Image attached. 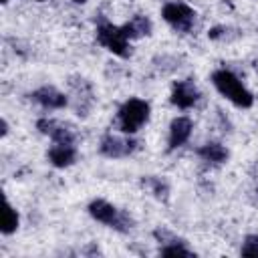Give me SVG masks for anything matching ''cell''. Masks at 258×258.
Wrapping results in <instances>:
<instances>
[{
	"mask_svg": "<svg viewBox=\"0 0 258 258\" xmlns=\"http://www.w3.org/2000/svg\"><path fill=\"white\" fill-rule=\"evenodd\" d=\"M161 16L171 28L179 32H189L196 20V10L183 2H167L161 8Z\"/></svg>",
	"mask_w": 258,
	"mask_h": 258,
	"instance_id": "4",
	"label": "cell"
},
{
	"mask_svg": "<svg viewBox=\"0 0 258 258\" xmlns=\"http://www.w3.org/2000/svg\"><path fill=\"white\" fill-rule=\"evenodd\" d=\"M240 252L244 256H258V234H248L242 242Z\"/></svg>",
	"mask_w": 258,
	"mask_h": 258,
	"instance_id": "16",
	"label": "cell"
},
{
	"mask_svg": "<svg viewBox=\"0 0 258 258\" xmlns=\"http://www.w3.org/2000/svg\"><path fill=\"white\" fill-rule=\"evenodd\" d=\"M48 161L60 169L73 165L77 161V147L71 143H54L48 149Z\"/></svg>",
	"mask_w": 258,
	"mask_h": 258,
	"instance_id": "11",
	"label": "cell"
},
{
	"mask_svg": "<svg viewBox=\"0 0 258 258\" xmlns=\"http://www.w3.org/2000/svg\"><path fill=\"white\" fill-rule=\"evenodd\" d=\"M137 147V141L131 139V137H119V135H113V133H107L101 143H99V151L105 155V157H113V159H119V157H125V155H131Z\"/></svg>",
	"mask_w": 258,
	"mask_h": 258,
	"instance_id": "5",
	"label": "cell"
},
{
	"mask_svg": "<svg viewBox=\"0 0 258 258\" xmlns=\"http://www.w3.org/2000/svg\"><path fill=\"white\" fill-rule=\"evenodd\" d=\"M198 155L208 163H224L228 159V149L218 141H208L198 147Z\"/></svg>",
	"mask_w": 258,
	"mask_h": 258,
	"instance_id": "12",
	"label": "cell"
},
{
	"mask_svg": "<svg viewBox=\"0 0 258 258\" xmlns=\"http://www.w3.org/2000/svg\"><path fill=\"white\" fill-rule=\"evenodd\" d=\"M97 42L103 44L109 52L127 58L131 56V44H129V36L125 34L123 26H115L111 22H101L97 26Z\"/></svg>",
	"mask_w": 258,
	"mask_h": 258,
	"instance_id": "3",
	"label": "cell"
},
{
	"mask_svg": "<svg viewBox=\"0 0 258 258\" xmlns=\"http://www.w3.org/2000/svg\"><path fill=\"white\" fill-rule=\"evenodd\" d=\"M32 99H34L38 105H42L44 109H62V107H67V103H69L67 95L60 93V91H58L56 87H52V85H44V87L36 89V91L32 93Z\"/></svg>",
	"mask_w": 258,
	"mask_h": 258,
	"instance_id": "9",
	"label": "cell"
},
{
	"mask_svg": "<svg viewBox=\"0 0 258 258\" xmlns=\"http://www.w3.org/2000/svg\"><path fill=\"white\" fill-rule=\"evenodd\" d=\"M141 185L147 187L157 200H165L167 194H169V185H167V181L161 179V177H155V175H147V177H143V179H141Z\"/></svg>",
	"mask_w": 258,
	"mask_h": 258,
	"instance_id": "14",
	"label": "cell"
},
{
	"mask_svg": "<svg viewBox=\"0 0 258 258\" xmlns=\"http://www.w3.org/2000/svg\"><path fill=\"white\" fill-rule=\"evenodd\" d=\"M0 125H2V137H6V133H8V123H6V119H2Z\"/></svg>",
	"mask_w": 258,
	"mask_h": 258,
	"instance_id": "18",
	"label": "cell"
},
{
	"mask_svg": "<svg viewBox=\"0 0 258 258\" xmlns=\"http://www.w3.org/2000/svg\"><path fill=\"white\" fill-rule=\"evenodd\" d=\"M89 214H91V218L93 220H97V222H101V224H107V226H111L113 228V224L117 222V218H119V212L121 210H117L113 204H109L107 200H93L91 204H89Z\"/></svg>",
	"mask_w": 258,
	"mask_h": 258,
	"instance_id": "10",
	"label": "cell"
},
{
	"mask_svg": "<svg viewBox=\"0 0 258 258\" xmlns=\"http://www.w3.org/2000/svg\"><path fill=\"white\" fill-rule=\"evenodd\" d=\"M123 30L129 36V40L139 38V36H147V34H151V20L143 14H137L127 24H123Z\"/></svg>",
	"mask_w": 258,
	"mask_h": 258,
	"instance_id": "13",
	"label": "cell"
},
{
	"mask_svg": "<svg viewBox=\"0 0 258 258\" xmlns=\"http://www.w3.org/2000/svg\"><path fill=\"white\" fill-rule=\"evenodd\" d=\"M73 2H75V4H85L87 0H73Z\"/></svg>",
	"mask_w": 258,
	"mask_h": 258,
	"instance_id": "19",
	"label": "cell"
},
{
	"mask_svg": "<svg viewBox=\"0 0 258 258\" xmlns=\"http://www.w3.org/2000/svg\"><path fill=\"white\" fill-rule=\"evenodd\" d=\"M212 83L224 95L230 103H234L240 109H248L254 105V95L244 87V83L230 71V69H218L212 73Z\"/></svg>",
	"mask_w": 258,
	"mask_h": 258,
	"instance_id": "1",
	"label": "cell"
},
{
	"mask_svg": "<svg viewBox=\"0 0 258 258\" xmlns=\"http://www.w3.org/2000/svg\"><path fill=\"white\" fill-rule=\"evenodd\" d=\"M191 131H194V121L189 117L179 115V117L171 119V123H169V137H167V149L173 151V149L181 147L191 137Z\"/></svg>",
	"mask_w": 258,
	"mask_h": 258,
	"instance_id": "8",
	"label": "cell"
},
{
	"mask_svg": "<svg viewBox=\"0 0 258 258\" xmlns=\"http://www.w3.org/2000/svg\"><path fill=\"white\" fill-rule=\"evenodd\" d=\"M0 2H8V0H0Z\"/></svg>",
	"mask_w": 258,
	"mask_h": 258,
	"instance_id": "21",
	"label": "cell"
},
{
	"mask_svg": "<svg viewBox=\"0 0 258 258\" xmlns=\"http://www.w3.org/2000/svg\"><path fill=\"white\" fill-rule=\"evenodd\" d=\"M230 26H214L208 30V36L212 40H230Z\"/></svg>",
	"mask_w": 258,
	"mask_h": 258,
	"instance_id": "17",
	"label": "cell"
},
{
	"mask_svg": "<svg viewBox=\"0 0 258 258\" xmlns=\"http://www.w3.org/2000/svg\"><path fill=\"white\" fill-rule=\"evenodd\" d=\"M149 103L139 99V97H131L127 99L119 111H117V121H119V129L125 133V135H133L137 133L147 121H149Z\"/></svg>",
	"mask_w": 258,
	"mask_h": 258,
	"instance_id": "2",
	"label": "cell"
},
{
	"mask_svg": "<svg viewBox=\"0 0 258 258\" xmlns=\"http://www.w3.org/2000/svg\"><path fill=\"white\" fill-rule=\"evenodd\" d=\"M36 127H38V131H40V133L48 135V137L52 139V143H71V145H75V141H77L75 131H73L71 127L62 125V123H60V121H56V119L42 117V119H38Z\"/></svg>",
	"mask_w": 258,
	"mask_h": 258,
	"instance_id": "7",
	"label": "cell"
},
{
	"mask_svg": "<svg viewBox=\"0 0 258 258\" xmlns=\"http://www.w3.org/2000/svg\"><path fill=\"white\" fill-rule=\"evenodd\" d=\"M34 2H44V0H34Z\"/></svg>",
	"mask_w": 258,
	"mask_h": 258,
	"instance_id": "20",
	"label": "cell"
},
{
	"mask_svg": "<svg viewBox=\"0 0 258 258\" xmlns=\"http://www.w3.org/2000/svg\"><path fill=\"white\" fill-rule=\"evenodd\" d=\"M200 99V91L196 87L194 81L185 79V81H175L171 87V105H175L177 109H191Z\"/></svg>",
	"mask_w": 258,
	"mask_h": 258,
	"instance_id": "6",
	"label": "cell"
},
{
	"mask_svg": "<svg viewBox=\"0 0 258 258\" xmlns=\"http://www.w3.org/2000/svg\"><path fill=\"white\" fill-rule=\"evenodd\" d=\"M18 224H20V216L18 212L10 206V202L4 204V218H2V234L10 236L18 230Z\"/></svg>",
	"mask_w": 258,
	"mask_h": 258,
	"instance_id": "15",
	"label": "cell"
}]
</instances>
